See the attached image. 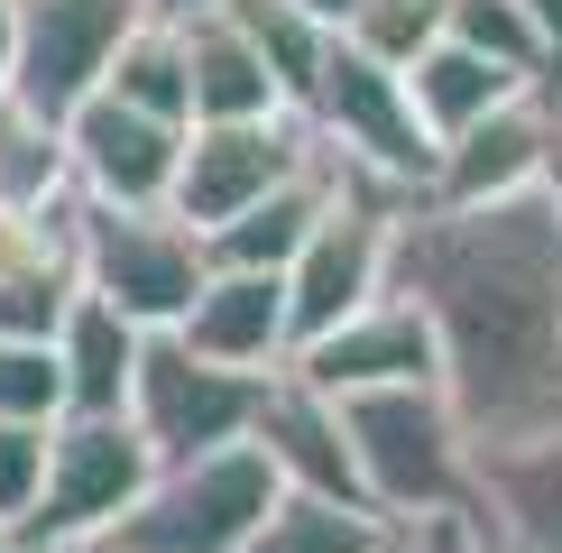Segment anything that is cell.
Masks as SVG:
<instances>
[{"mask_svg": "<svg viewBox=\"0 0 562 553\" xmlns=\"http://www.w3.org/2000/svg\"><path fill=\"white\" fill-rule=\"evenodd\" d=\"M387 553H406V544H396V535H387Z\"/></svg>", "mask_w": 562, "mask_h": 553, "instance_id": "8d00e7d4", "label": "cell"}, {"mask_svg": "<svg viewBox=\"0 0 562 553\" xmlns=\"http://www.w3.org/2000/svg\"><path fill=\"white\" fill-rule=\"evenodd\" d=\"M387 535H396V526L369 517V507H333V498L277 489L240 553H387Z\"/></svg>", "mask_w": 562, "mask_h": 553, "instance_id": "7402d4cb", "label": "cell"}, {"mask_svg": "<svg viewBox=\"0 0 562 553\" xmlns=\"http://www.w3.org/2000/svg\"><path fill=\"white\" fill-rule=\"evenodd\" d=\"M553 129H562V102H553V92H507L498 111H480L471 129L442 138L434 194H442V203H488V194H526V184H544Z\"/></svg>", "mask_w": 562, "mask_h": 553, "instance_id": "5bb4252c", "label": "cell"}, {"mask_svg": "<svg viewBox=\"0 0 562 553\" xmlns=\"http://www.w3.org/2000/svg\"><path fill=\"white\" fill-rule=\"evenodd\" d=\"M461 517L488 553H562V425L517 443H471V489Z\"/></svg>", "mask_w": 562, "mask_h": 553, "instance_id": "7c38bea8", "label": "cell"}, {"mask_svg": "<svg viewBox=\"0 0 562 553\" xmlns=\"http://www.w3.org/2000/svg\"><path fill=\"white\" fill-rule=\"evenodd\" d=\"M544 194H553V213H562V129H553V148H544Z\"/></svg>", "mask_w": 562, "mask_h": 553, "instance_id": "d6a6232c", "label": "cell"}, {"mask_svg": "<svg viewBox=\"0 0 562 553\" xmlns=\"http://www.w3.org/2000/svg\"><path fill=\"white\" fill-rule=\"evenodd\" d=\"M268 397V369H222L203 351H184V341L157 323L148 341H138V369H130V425L138 443L157 452V471L167 461H194V452H222V443H249V415Z\"/></svg>", "mask_w": 562, "mask_h": 553, "instance_id": "8992f818", "label": "cell"}, {"mask_svg": "<svg viewBox=\"0 0 562 553\" xmlns=\"http://www.w3.org/2000/svg\"><path fill=\"white\" fill-rule=\"evenodd\" d=\"M65 194H75L65 121H46L19 92H0V203L10 213H65Z\"/></svg>", "mask_w": 562, "mask_h": 553, "instance_id": "44dd1931", "label": "cell"}, {"mask_svg": "<svg viewBox=\"0 0 562 553\" xmlns=\"http://www.w3.org/2000/svg\"><path fill=\"white\" fill-rule=\"evenodd\" d=\"M148 479H157V452L138 443L130 415H56L46 425V489L19 535H37L46 553L92 544L111 517H130V498Z\"/></svg>", "mask_w": 562, "mask_h": 553, "instance_id": "52a82bcc", "label": "cell"}, {"mask_svg": "<svg viewBox=\"0 0 562 553\" xmlns=\"http://www.w3.org/2000/svg\"><path fill=\"white\" fill-rule=\"evenodd\" d=\"M0 553H46L37 535H19V526H0Z\"/></svg>", "mask_w": 562, "mask_h": 553, "instance_id": "e575fe53", "label": "cell"}, {"mask_svg": "<svg viewBox=\"0 0 562 553\" xmlns=\"http://www.w3.org/2000/svg\"><path fill=\"white\" fill-rule=\"evenodd\" d=\"M396 544H406V553H488V544H480V526L461 517V507H442V517H415V526H396Z\"/></svg>", "mask_w": 562, "mask_h": 553, "instance_id": "f1b7e54d", "label": "cell"}, {"mask_svg": "<svg viewBox=\"0 0 562 553\" xmlns=\"http://www.w3.org/2000/svg\"><path fill=\"white\" fill-rule=\"evenodd\" d=\"M46 341H56V369H65V415H121L130 406V369H138L148 323H130L121 305H102L92 286H75Z\"/></svg>", "mask_w": 562, "mask_h": 553, "instance_id": "e0dca14e", "label": "cell"}, {"mask_svg": "<svg viewBox=\"0 0 562 553\" xmlns=\"http://www.w3.org/2000/svg\"><path fill=\"white\" fill-rule=\"evenodd\" d=\"M314 157H323V138L304 129V111H277V121H184L167 213L194 222V230H222L240 203H259L268 184L304 176Z\"/></svg>", "mask_w": 562, "mask_h": 553, "instance_id": "ba28073f", "label": "cell"}, {"mask_svg": "<svg viewBox=\"0 0 562 553\" xmlns=\"http://www.w3.org/2000/svg\"><path fill=\"white\" fill-rule=\"evenodd\" d=\"M304 10H314V19H323V29H350V19H360V10H369V0H304Z\"/></svg>", "mask_w": 562, "mask_h": 553, "instance_id": "1f68e13d", "label": "cell"}, {"mask_svg": "<svg viewBox=\"0 0 562 553\" xmlns=\"http://www.w3.org/2000/svg\"><path fill=\"white\" fill-rule=\"evenodd\" d=\"M333 406H341V443H350V471H360V498L387 526L461 507V489H471V433H461L442 379L360 387V397H333Z\"/></svg>", "mask_w": 562, "mask_h": 553, "instance_id": "7a4b0ae2", "label": "cell"}, {"mask_svg": "<svg viewBox=\"0 0 562 553\" xmlns=\"http://www.w3.org/2000/svg\"><path fill=\"white\" fill-rule=\"evenodd\" d=\"M341 37L360 46V56H379V65H396V75H406V65L442 37V0H369Z\"/></svg>", "mask_w": 562, "mask_h": 553, "instance_id": "4316f807", "label": "cell"}, {"mask_svg": "<svg viewBox=\"0 0 562 553\" xmlns=\"http://www.w3.org/2000/svg\"><path fill=\"white\" fill-rule=\"evenodd\" d=\"M184 10H213V0H148V19H184Z\"/></svg>", "mask_w": 562, "mask_h": 553, "instance_id": "836d02e7", "label": "cell"}, {"mask_svg": "<svg viewBox=\"0 0 562 553\" xmlns=\"http://www.w3.org/2000/svg\"><path fill=\"white\" fill-rule=\"evenodd\" d=\"M507 92H535L526 75H507V65H488L480 46H461V37H434L425 56L406 65V102H415V121L434 129V148L452 129H471L480 111H498Z\"/></svg>", "mask_w": 562, "mask_h": 553, "instance_id": "ffe728a7", "label": "cell"}, {"mask_svg": "<svg viewBox=\"0 0 562 553\" xmlns=\"http://www.w3.org/2000/svg\"><path fill=\"white\" fill-rule=\"evenodd\" d=\"M167 332L222 369H286V268H203L194 305Z\"/></svg>", "mask_w": 562, "mask_h": 553, "instance_id": "9a60e30c", "label": "cell"}, {"mask_svg": "<svg viewBox=\"0 0 562 553\" xmlns=\"http://www.w3.org/2000/svg\"><path fill=\"white\" fill-rule=\"evenodd\" d=\"M65 157H75V194H92V203H167L176 157H184V121H157V111L92 83L65 111Z\"/></svg>", "mask_w": 562, "mask_h": 553, "instance_id": "8fae6325", "label": "cell"}, {"mask_svg": "<svg viewBox=\"0 0 562 553\" xmlns=\"http://www.w3.org/2000/svg\"><path fill=\"white\" fill-rule=\"evenodd\" d=\"M65 553H111V544H65Z\"/></svg>", "mask_w": 562, "mask_h": 553, "instance_id": "d590c367", "label": "cell"}, {"mask_svg": "<svg viewBox=\"0 0 562 553\" xmlns=\"http://www.w3.org/2000/svg\"><path fill=\"white\" fill-rule=\"evenodd\" d=\"M286 369L304 387H323V397H360V387H406V379H442V351H434V323L415 295L379 286L360 314L323 323V332H304Z\"/></svg>", "mask_w": 562, "mask_h": 553, "instance_id": "30bf717a", "label": "cell"}, {"mask_svg": "<svg viewBox=\"0 0 562 553\" xmlns=\"http://www.w3.org/2000/svg\"><path fill=\"white\" fill-rule=\"evenodd\" d=\"M0 415L10 425H56L65 415V369L46 332H0Z\"/></svg>", "mask_w": 562, "mask_h": 553, "instance_id": "484cf974", "label": "cell"}, {"mask_svg": "<svg viewBox=\"0 0 562 553\" xmlns=\"http://www.w3.org/2000/svg\"><path fill=\"white\" fill-rule=\"evenodd\" d=\"M222 10H231V29L268 56L286 111H304V92H314V65H323V46H333V29H323L304 0H222Z\"/></svg>", "mask_w": 562, "mask_h": 553, "instance_id": "603a6c76", "label": "cell"}, {"mask_svg": "<svg viewBox=\"0 0 562 553\" xmlns=\"http://www.w3.org/2000/svg\"><path fill=\"white\" fill-rule=\"evenodd\" d=\"M65 295H75L65 213H10V203H0V332H56Z\"/></svg>", "mask_w": 562, "mask_h": 553, "instance_id": "ac0fdd59", "label": "cell"}, {"mask_svg": "<svg viewBox=\"0 0 562 553\" xmlns=\"http://www.w3.org/2000/svg\"><path fill=\"white\" fill-rule=\"evenodd\" d=\"M268 498H277L268 452L259 443H222V452L167 461V471L130 498V517H111L92 544H111V553H240L249 526L268 517Z\"/></svg>", "mask_w": 562, "mask_h": 553, "instance_id": "5b68a950", "label": "cell"}, {"mask_svg": "<svg viewBox=\"0 0 562 553\" xmlns=\"http://www.w3.org/2000/svg\"><path fill=\"white\" fill-rule=\"evenodd\" d=\"M10 65H19V19H10V0H0V92H10Z\"/></svg>", "mask_w": 562, "mask_h": 553, "instance_id": "4dcf8cb0", "label": "cell"}, {"mask_svg": "<svg viewBox=\"0 0 562 553\" xmlns=\"http://www.w3.org/2000/svg\"><path fill=\"white\" fill-rule=\"evenodd\" d=\"M249 443L268 452L277 489H304V498H333V507H369L360 498V471H350V443H341V406L323 387H304L295 369H268V397L249 415ZM379 517V507H369Z\"/></svg>", "mask_w": 562, "mask_h": 553, "instance_id": "4fadbf2b", "label": "cell"}, {"mask_svg": "<svg viewBox=\"0 0 562 553\" xmlns=\"http://www.w3.org/2000/svg\"><path fill=\"white\" fill-rule=\"evenodd\" d=\"M176 37H184V121H277V111H286L268 56L231 29L222 0L213 10H184Z\"/></svg>", "mask_w": 562, "mask_h": 553, "instance_id": "2e32d148", "label": "cell"}, {"mask_svg": "<svg viewBox=\"0 0 562 553\" xmlns=\"http://www.w3.org/2000/svg\"><path fill=\"white\" fill-rule=\"evenodd\" d=\"M517 10L535 19V37H544V56H553V75H562V0H517Z\"/></svg>", "mask_w": 562, "mask_h": 553, "instance_id": "f546056e", "label": "cell"}, {"mask_svg": "<svg viewBox=\"0 0 562 553\" xmlns=\"http://www.w3.org/2000/svg\"><path fill=\"white\" fill-rule=\"evenodd\" d=\"M333 184H341V167H333V157H314L304 176L268 184L259 203H240L222 230H203V259H213V268H286L295 249L314 240V222H323V203H333Z\"/></svg>", "mask_w": 562, "mask_h": 553, "instance_id": "d6986e66", "label": "cell"}, {"mask_svg": "<svg viewBox=\"0 0 562 553\" xmlns=\"http://www.w3.org/2000/svg\"><path fill=\"white\" fill-rule=\"evenodd\" d=\"M65 240H75V286H92L102 305H121L130 323H176L203 286V230L176 222L167 203H65Z\"/></svg>", "mask_w": 562, "mask_h": 553, "instance_id": "3957f363", "label": "cell"}, {"mask_svg": "<svg viewBox=\"0 0 562 553\" xmlns=\"http://www.w3.org/2000/svg\"><path fill=\"white\" fill-rule=\"evenodd\" d=\"M387 286L425 305L442 397L471 443L562 425V213L544 184L488 203H396Z\"/></svg>", "mask_w": 562, "mask_h": 553, "instance_id": "6da1fadb", "label": "cell"}, {"mask_svg": "<svg viewBox=\"0 0 562 553\" xmlns=\"http://www.w3.org/2000/svg\"><path fill=\"white\" fill-rule=\"evenodd\" d=\"M102 92H121V102L157 111V121H184V37H176V19H138V29L111 46Z\"/></svg>", "mask_w": 562, "mask_h": 553, "instance_id": "cb8c5ba5", "label": "cell"}, {"mask_svg": "<svg viewBox=\"0 0 562 553\" xmlns=\"http://www.w3.org/2000/svg\"><path fill=\"white\" fill-rule=\"evenodd\" d=\"M304 129L323 138V157H341L350 176L369 184H396V194H434V129L415 121L406 102V75L379 56H360L341 29L314 65V92H304Z\"/></svg>", "mask_w": 562, "mask_h": 553, "instance_id": "277c9868", "label": "cell"}, {"mask_svg": "<svg viewBox=\"0 0 562 553\" xmlns=\"http://www.w3.org/2000/svg\"><path fill=\"white\" fill-rule=\"evenodd\" d=\"M442 37L480 46L488 65H507V75H526L535 92H553V102H562V75H553L544 37H535V19L517 10V0H442Z\"/></svg>", "mask_w": 562, "mask_h": 553, "instance_id": "d4e9b609", "label": "cell"}, {"mask_svg": "<svg viewBox=\"0 0 562 553\" xmlns=\"http://www.w3.org/2000/svg\"><path fill=\"white\" fill-rule=\"evenodd\" d=\"M10 19H19L10 92L29 111H46V121H65V111L102 83L111 46L148 19V0H10Z\"/></svg>", "mask_w": 562, "mask_h": 553, "instance_id": "9c48e42d", "label": "cell"}, {"mask_svg": "<svg viewBox=\"0 0 562 553\" xmlns=\"http://www.w3.org/2000/svg\"><path fill=\"white\" fill-rule=\"evenodd\" d=\"M46 489V425H10L0 415V526H29Z\"/></svg>", "mask_w": 562, "mask_h": 553, "instance_id": "83f0119b", "label": "cell"}]
</instances>
